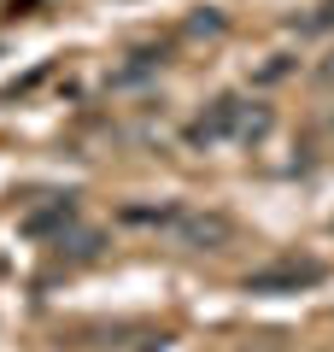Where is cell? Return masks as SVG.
<instances>
[{"label": "cell", "instance_id": "obj_6", "mask_svg": "<svg viewBox=\"0 0 334 352\" xmlns=\"http://www.w3.org/2000/svg\"><path fill=\"white\" fill-rule=\"evenodd\" d=\"M317 76H322V82H334V47H329V59L317 65Z\"/></svg>", "mask_w": 334, "mask_h": 352}, {"label": "cell", "instance_id": "obj_4", "mask_svg": "<svg viewBox=\"0 0 334 352\" xmlns=\"http://www.w3.org/2000/svg\"><path fill=\"white\" fill-rule=\"evenodd\" d=\"M71 217H76V200H71V194H65V200H53L47 212H30V217H24V235H47V229L71 223Z\"/></svg>", "mask_w": 334, "mask_h": 352}, {"label": "cell", "instance_id": "obj_1", "mask_svg": "<svg viewBox=\"0 0 334 352\" xmlns=\"http://www.w3.org/2000/svg\"><path fill=\"white\" fill-rule=\"evenodd\" d=\"M118 217L129 229H159V235H170L188 252H223L235 241V217L229 212H199V206H124Z\"/></svg>", "mask_w": 334, "mask_h": 352}, {"label": "cell", "instance_id": "obj_3", "mask_svg": "<svg viewBox=\"0 0 334 352\" xmlns=\"http://www.w3.org/2000/svg\"><path fill=\"white\" fill-rule=\"evenodd\" d=\"M322 282V264L317 258H276L264 270H247L241 288L247 294H299V288H317Z\"/></svg>", "mask_w": 334, "mask_h": 352}, {"label": "cell", "instance_id": "obj_5", "mask_svg": "<svg viewBox=\"0 0 334 352\" xmlns=\"http://www.w3.org/2000/svg\"><path fill=\"white\" fill-rule=\"evenodd\" d=\"M293 30H299V36H322V30H334V0H322L317 12H305Z\"/></svg>", "mask_w": 334, "mask_h": 352}, {"label": "cell", "instance_id": "obj_2", "mask_svg": "<svg viewBox=\"0 0 334 352\" xmlns=\"http://www.w3.org/2000/svg\"><path fill=\"white\" fill-rule=\"evenodd\" d=\"M270 124H276L270 106H252V100H241V94H223V100H211L182 135H188V147H217V141H241V147H252V141L270 135Z\"/></svg>", "mask_w": 334, "mask_h": 352}]
</instances>
